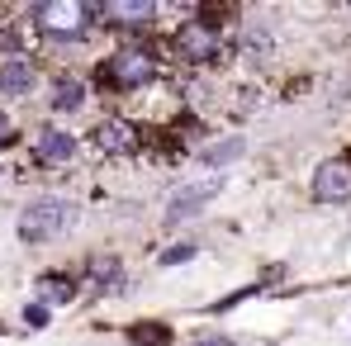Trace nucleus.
Instances as JSON below:
<instances>
[{"instance_id":"1","label":"nucleus","mask_w":351,"mask_h":346,"mask_svg":"<svg viewBox=\"0 0 351 346\" xmlns=\"http://www.w3.org/2000/svg\"><path fill=\"white\" fill-rule=\"evenodd\" d=\"M71 219H76V204H66V199H34L19 214V237L24 242H48V237L71 228Z\"/></svg>"},{"instance_id":"2","label":"nucleus","mask_w":351,"mask_h":346,"mask_svg":"<svg viewBox=\"0 0 351 346\" xmlns=\"http://www.w3.org/2000/svg\"><path fill=\"white\" fill-rule=\"evenodd\" d=\"M152 76H157V58L147 48H123L100 66V86H110V90H138Z\"/></svg>"},{"instance_id":"15","label":"nucleus","mask_w":351,"mask_h":346,"mask_svg":"<svg viewBox=\"0 0 351 346\" xmlns=\"http://www.w3.org/2000/svg\"><path fill=\"white\" fill-rule=\"evenodd\" d=\"M190 256H195V247L180 242V247H171V251H162V266H180V261H190Z\"/></svg>"},{"instance_id":"4","label":"nucleus","mask_w":351,"mask_h":346,"mask_svg":"<svg viewBox=\"0 0 351 346\" xmlns=\"http://www.w3.org/2000/svg\"><path fill=\"white\" fill-rule=\"evenodd\" d=\"M34 14L53 38H86V29L100 19V5H38Z\"/></svg>"},{"instance_id":"10","label":"nucleus","mask_w":351,"mask_h":346,"mask_svg":"<svg viewBox=\"0 0 351 346\" xmlns=\"http://www.w3.org/2000/svg\"><path fill=\"white\" fill-rule=\"evenodd\" d=\"M38 162L43 166H58V162H71V152H76V138L71 133H58V128H48L43 138H38Z\"/></svg>"},{"instance_id":"6","label":"nucleus","mask_w":351,"mask_h":346,"mask_svg":"<svg viewBox=\"0 0 351 346\" xmlns=\"http://www.w3.org/2000/svg\"><path fill=\"white\" fill-rule=\"evenodd\" d=\"M138 143H143V128L128 123V119H105V123L95 128V147L110 152V157H119V152H138Z\"/></svg>"},{"instance_id":"16","label":"nucleus","mask_w":351,"mask_h":346,"mask_svg":"<svg viewBox=\"0 0 351 346\" xmlns=\"http://www.w3.org/2000/svg\"><path fill=\"white\" fill-rule=\"evenodd\" d=\"M237 152H242V143H228V147H214V152H209V162H228V157H237Z\"/></svg>"},{"instance_id":"14","label":"nucleus","mask_w":351,"mask_h":346,"mask_svg":"<svg viewBox=\"0 0 351 346\" xmlns=\"http://www.w3.org/2000/svg\"><path fill=\"white\" fill-rule=\"evenodd\" d=\"M81 100H86L81 81H62L58 90H53V110H81Z\"/></svg>"},{"instance_id":"13","label":"nucleus","mask_w":351,"mask_h":346,"mask_svg":"<svg viewBox=\"0 0 351 346\" xmlns=\"http://www.w3.org/2000/svg\"><path fill=\"white\" fill-rule=\"evenodd\" d=\"M128 342H138V346H171V337H167L162 323H138V328H128Z\"/></svg>"},{"instance_id":"12","label":"nucleus","mask_w":351,"mask_h":346,"mask_svg":"<svg viewBox=\"0 0 351 346\" xmlns=\"http://www.w3.org/2000/svg\"><path fill=\"white\" fill-rule=\"evenodd\" d=\"M38 294H43L48 304H66V299H76V280H71V275H43V280H38Z\"/></svg>"},{"instance_id":"3","label":"nucleus","mask_w":351,"mask_h":346,"mask_svg":"<svg viewBox=\"0 0 351 346\" xmlns=\"http://www.w3.org/2000/svg\"><path fill=\"white\" fill-rule=\"evenodd\" d=\"M176 58L190 62V66H214L223 58V43H219V29H209L204 19H190L176 29Z\"/></svg>"},{"instance_id":"5","label":"nucleus","mask_w":351,"mask_h":346,"mask_svg":"<svg viewBox=\"0 0 351 346\" xmlns=\"http://www.w3.org/2000/svg\"><path fill=\"white\" fill-rule=\"evenodd\" d=\"M351 195V157H332L313 171V199L332 204V199H347Z\"/></svg>"},{"instance_id":"7","label":"nucleus","mask_w":351,"mask_h":346,"mask_svg":"<svg viewBox=\"0 0 351 346\" xmlns=\"http://www.w3.org/2000/svg\"><path fill=\"white\" fill-rule=\"evenodd\" d=\"M152 14H157V5H147V0H128V5H100V19H105V24H114V29H123V34L147 29V24H152Z\"/></svg>"},{"instance_id":"11","label":"nucleus","mask_w":351,"mask_h":346,"mask_svg":"<svg viewBox=\"0 0 351 346\" xmlns=\"http://www.w3.org/2000/svg\"><path fill=\"white\" fill-rule=\"evenodd\" d=\"M86 275H90V285H100V289H119V285H123V266H119V256H95Z\"/></svg>"},{"instance_id":"19","label":"nucleus","mask_w":351,"mask_h":346,"mask_svg":"<svg viewBox=\"0 0 351 346\" xmlns=\"http://www.w3.org/2000/svg\"><path fill=\"white\" fill-rule=\"evenodd\" d=\"M204 346H228V342H204Z\"/></svg>"},{"instance_id":"8","label":"nucleus","mask_w":351,"mask_h":346,"mask_svg":"<svg viewBox=\"0 0 351 346\" xmlns=\"http://www.w3.org/2000/svg\"><path fill=\"white\" fill-rule=\"evenodd\" d=\"M219 185H223V180H204V185H185L180 195H171V204H167V223H180V219L199 214V209L219 195Z\"/></svg>"},{"instance_id":"9","label":"nucleus","mask_w":351,"mask_h":346,"mask_svg":"<svg viewBox=\"0 0 351 346\" xmlns=\"http://www.w3.org/2000/svg\"><path fill=\"white\" fill-rule=\"evenodd\" d=\"M34 81H38V71H34V62H29V58L0 62V90H10V95H29Z\"/></svg>"},{"instance_id":"17","label":"nucleus","mask_w":351,"mask_h":346,"mask_svg":"<svg viewBox=\"0 0 351 346\" xmlns=\"http://www.w3.org/2000/svg\"><path fill=\"white\" fill-rule=\"evenodd\" d=\"M29 323H34V328H43V323H48V308H43V304H34V308H29Z\"/></svg>"},{"instance_id":"18","label":"nucleus","mask_w":351,"mask_h":346,"mask_svg":"<svg viewBox=\"0 0 351 346\" xmlns=\"http://www.w3.org/2000/svg\"><path fill=\"white\" fill-rule=\"evenodd\" d=\"M5 138H10V119L0 114V143H5Z\"/></svg>"}]
</instances>
